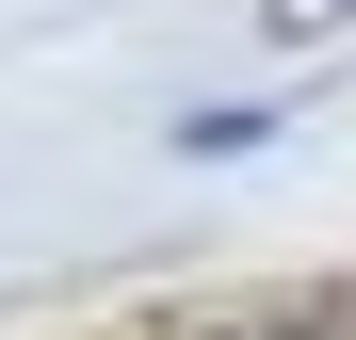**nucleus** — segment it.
<instances>
[{
	"label": "nucleus",
	"mask_w": 356,
	"mask_h": 340,
	"mask_svg": "<svg viewBox=\"0 0 356 340\" xmlns=\"http://www.w3.org/2000/svg\"><path fill=\"white\" fill-rule=\"evenodd\" d=\"M340 17H356V0H259V33H275V49H308V33H340Z\"/></svg>",
	"instance_id": "nucleus-1"
}]
</instances>
